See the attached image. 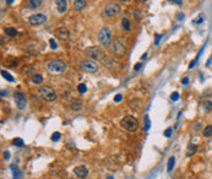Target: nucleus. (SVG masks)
<instances>
[{
	"mask_svg": "<svg viewBox=\"0 0 212 179\" xmlns=\"http://www.w3.org/2000/svg\"><path fill=\"white\" fill-rule=\"evenodd\" d=\"M120 125H122L123 129H125V130L129 131V133H135V131L139 129V122H137V119H136L135 117H133V115H126V117H124V118L122 119V122H120Z\"/></svg>",
	"mask_w": 212,
	"mask_h": 179,
	"instance_id": "f257e3e1",
	"label": "nucleus"
},
{
	"mask_svg": "<svg viewBox=\"0 0 212 179\" xmlns=\"http://www.w3.org/2000/svg\"><path fill=\"white\" fill-rule=\"evenodd\" d=\"M85 53H86V55H88L93 60H101V61H103V60H105V58H107V55H105V52L101 47H98V46H93V47L86 48Z\"/></svg>",
	"mask_w": 212,
	"mask_h": 179,
	"instance_id": "f03ea898",
	"label": "nucleus"
},
{
	"mask_svg": "<svg viewBox=\"0 0 212 179\" xmlns=\"http://www.w3.org/2000/svg\"><path fill=\"white\" fill-rule=\"evenodd\" d=\"M47 69L50 72H55V74H63L66 71L68 65L65 61L63 60H50L47 65Z\"/></svg>",
	"mask_w": 212,
	"mask_h": 179,
	"instance_id": "7ed1b4c3",
	"label": "nucleus"
},
{
	"mask_svg": "<svg viewBox=\"0 0 212 179\" xmlns=\"http://www.w3.org/2000/svg\"><path fill=\"white\" fill-rule=\"evenodd\" d=\"M39 96L46 101V102H53L57 100V92L54 88L50 86H42L39 88Z\"/></svg>",
	"mask_w": 212,
	"mask_h": 179,
	"instance_id": "20e7f679",
	"label": "nucleus"
},
{
	"mask_svg": "<svg viewBox=\"0 0 212 179\" xmlns=\"http://www.w3.org/2000/svg\"><path fill=\"white\" fill-rule=\"evenodd\" d=\"M98 41L104 47L111 46V43H112V32H111V30L107 28V27H103L98 32Z\"/></svg>",
	"mask_w": 212,
	"mask_h": 179,
	"instance_id": "39448f33",
	"label": "nucleus"
},
{
	"mask_svg": "<svg viewBox=\"0 0 212 179\" xmlns=\"http://www.w3.org/2000/svg\"><path fill=\"white\" fill-rule=\"evenodd\" d=\"M81 69H82L83 71H86V72L96 74V72H98L99 66H98V64H97L96 61H93V60H85V61L81 63Z\"/></svg>",
	"mask_w": 212,
	"mask_h": 179,
	"instance_id": "423d86ee",
	"label": "nucleus"
},
{
	"mask_svg": "<svg viewBox=\"0 0 212 179\" xmlns=\"http://www.w3.org/2000/svg\"><path fill=\"white\" fill-rule=\"evenodd\" d=\"M119 13H120V5L117 4V3L107 4L104 8V11H103V14L105 16H114V15H118Z\"/></svg>",
	"mask_w": 212,
	"mask_h": 179,
	"instance_id": "0eeeda50",
	"label": "nucleus"
},
{
	"mask_svg": "<svg viewBox=\"0 0 212 179\" xmlns=\"http://www.w3.org/2000/svg\"><path fill=\"white\" fill-rule=\"evenodd\" d=\"M14 98H15V103H16L17 108H19L20 111H24V109L26 108V104H27V98H26L25 93L17 91V92H15Z\"/></svg>",
	"mask_w": 212,
	"mask_h": 179,
	"instance_id": "6e6552de",
	"label": "nucleus"
},
{
	"mask_svg": "<svg viewBox=\"0 0 212 179\" xmlns=\"http://www.w3.org/2000/svg\"><path fill=\"white\" fill-rule=\"evenodd\" d=\"M47 21V16L44 14H35L28 17V22L33 26H39Z\"/></svg>",
	"mask_w": 212,
	"mask_h": 179,
	"instance_id": "1a4fd4ad",
	"label": "nucleus"
},
{
	"mask_svg": "<svg viewBox=\"0 0 212 179\" xmlns=\"http://www.w3.org/2000/svg\"><path fill=\"white\" fill-rule=\"evenodd\" d=\"M113 49H114V53H115L117 55H119V57L124 55V53H125V46L123 44V42H122L120 38H118L117 41H114Z\"/></svg>",
	"mask_w": 212,
	"mask_h": 179,
	"instance_id": "9d476101",
	"label": "nucleus"
},
{
	"mask_svg": "<svg viewBox=\"0 0 212 179\" xmlns=\"http://www.w3.org/2000/svg\"><path fill=\"white\" fill-rule=\"evenodd\" d=\"M57 11L59 14H64L68 9V0H54Z\"/></svg>",
	"mask_w": 212,
	"mask_h": 179,
	"instance_id": "9b49d317",
	"label": "nucleus"
},
{
	"mask_svg": "<svg viewBox=\"0 0 212 179\" xmlns=\"http://www.w3.org/2000/svg\"><path fill=\"white\" fill-rule=\"evenodd\" d=\"M74 173H75V175H76L77 178L83 179V178H86V177L88 175V169H87L85 166H79V167H76V168L74 169Z\"/></svg>",
	"mask_w": 212,
	"mask_h": 179,
	"instance_id": "f8f14e48",
	"label": "nucleus"
},
{
	"mask_svg": "<svg viewBox=\"0 0 212 179\" xmlns=\"http://www.w3.org/2000/svg\"><path fill=\"white\" fill-rule=\"evenodd\" d=\"M55 36L59 38V39H63V41H65V39H68L69 37H70V32L66 30V28H64V27H60V28H58V30H55Z\"/></svg>",
	"mask_w": 212,
	"mask_h": 179,
	"instance_id": "ddd939ff",
	"label": "nucleus"
},
{
	"mask_svg": "<svg viewBox=\"0 0 212 179\" xmlns=\"http://www.w3.org/2000/svg\"><path fill=\"white\" fill-rule=\"evenodd\" d=\"M41 5H42V0H27L26 2V8L28 9H37Z\"/></svg>",
	"mask_w": 212,
	"mask_h": 179,
	"instance_id": "4468645a",
	"label": "nucleus"
},
{
	"mask_svg": "<svg viewBox=\"0 0 212 179\" xmlns=\"http://www.w3.org/2000/svg\"><path fill=\"white\" fill-rule=\"evenodd\" d=\"M85 6H86V2H85V0H75V2H74V9L76 11L83 10Z\"/></svg>",
	"mask_w": 212,
	"mask_h": 179,
	"instance_id": "2eb2a0df",
	"label": "nucleus"
},
{
	"mask_svg": "<svg viewBox=\"0 0 212 179\" xmlns=\"http://www.w3.org/2000/svg\"><path fill=\"white\" fill-rule=\"evenodd\" d=\"M4 31H5V33H6L8 36H10V37H16V36H17V31H16L15 28H13V27H6Z\"/></svg>",
	"mask_w": 212,
	"mask_h": 179,
	"instance_id": "dca6fc26",
	"label": "nucleus"
},
{
	"mask_svg": "<svg viewBox=\"0 0 212 179\" xmlns=\"http://www.w3.org/2000/svg\"><path fill=\"white\" fill-rule=\"evenodd\" d=\"M202 135H203L205 137H211V136H212V125L206 126V128L203 129V131H202Z\"/></svg>",
	"mask_w": 212,
	"mask_h": 179,
	"instance_id": "f3484780",
	"label": "nucleus"
},
{
	"mask_svg": "<svg viewBox=\"0 0 212 179\" xmlns=\"http://www.w3.org/2000/svg\"><path fill=\"white\" fill-rule=\"evenodd\" d=\"M32 82H33L35 85H39V83H42V82H43V76L39 75V74L35 75V76L32 77Z\"/></svg>",
	"mask_w": 212,
	"mask_h": 179,
	"instance_id": "a211bd4d",
	"label": "nucleus"
},
{
	"mask_svg": "<svg viewBox=\"0 0 212 179\" xmlns=\"http://www.w3.org/2000/svg\"><path fill=\"white\" fill-rule=\"evenodd\" d=\"M174 164H175V158L174 157H170L168 159V164H167V172H172V169L174 168Z\"/></svg>",
	"mask_w": 212,
	"mask_h": 179,
	"instance_id": "6ab92c4d",
	"label": "nucleus"
},
{
	"mask_svg": "<svg viewBox=\"0 0 212 179\" xmlns=\"http://www.w3.org/2000/svg\"><path fill=\"white\" fill-rule=\"evenodd\" d=\"M71 107H72L74 111H80V109H81V101H79V100H74L72 103H71Z\"/></svg>",
	"mask_w": 212,
	"mask_h": 179,
	"instance_id": "aec40b11",
	"label": "nucleus"
},
{
	"mask_svg": "<svg viewBox=\"0 0 212 179\" xmlns=\"http://www.w3.org/2000/svg\"><path fill=\"white\" fill-rule=\"evenodd\" d=\"M122 27L125 30V31H130V21L128 19H123L122 21Z\"/></svg>",
	"mask_w": 212,
	"mask_h": 179,
	"instance_id": "412c9836",
	"label": "nucleus"
},
{
	"mask_svg": "<svg viewBox=\"0 0 212 179\" xmlns=\"http://www.w3.org/2000/svg\"><path fill=\"white\" fill-rule=\"evenodd\" d=\"M2 75H3V77H5L8 81H10V82H13L14 81V77H13V75H10L8 71H5V70H2Z\"/></svg>",
	"mask_w": 212,
	"mask_h": 179,
	"instance_id": "4be33fe9",
	"label": "nucleus"
},
{
	"mask_svg": "<svg viewBox=\"0 0 212 179\" xmlns=\"http://www.w3.org/2000/svg\"><path fill=\"white\" fill-rule=\"evenodd\" d=\"M13 144H14L15 146H17V147H22V146L25 145V144H24V140H22V139H20V137H16V139H14Z\"/></svg>",
	"mask_w": 212,
	"mask_h": 179,
	"instance_id": "5701e85b",
	"label": "nucleus"
},
{
	"mask_svg": "<svg viewBox=\"0 0 212 179\" xmlns=\"http://www.w3.org/2000/svg\"><path fill=\"white\" fill-rule=\"evenodd\" d=\"M144 122H145V125H144V129L147 131L148 129H150V125H151V123H150V117L146 114L145 115V119H144Z\"/></svg>",
	"mask_w": 212,
	"mask_h": 179,
	"instance_id": "b1692460",
	"label": "nucleus"
},
{
	"mask_svg": "<svg viewBox=\"0 0 212 179\" xmlns=\"http://www.w3.org/2000/svg\"><path fill=\"white\" fill-rule=\"evenodd\" d=\"M77 91H79L80 93H85V92L87 91V87H86V85H85V83H80V85L77 86Z\"/></svg>",
	"mask_w": 212,
	"mask_h": 179,
	"instance_id": "393cba45",
	"label": "nucleus"
},
{
	"mask_svg": "<svg viewBox=\"0 0 212 179\" xmlns=\"http://www.w3.org/2000/svg\"><path fill=\"white\" fill-rule=\"evenodd\" d=\"M196 148H197L196 145H189V147H188V156H190V153L192 155L196 151Z\"/></svg>",
	"mask_w": 212,
	"mask_h": 179,
	"instance_id": "a878e982",
	"label": "nucleus"
},
{
	"mask_svg": "<svg viewBox=\"0 0 212 179\" xmlns=\"http://www.w3.org/2000/svg\"><path fill=\"white\" fill-rule=\"evenodd\" d=\"M60 137H61V134L57 131V133H54V134L52 135V141H55V142H57V141L60 140Z\"/></svg>",
	"mask_w": 212,
	"mask_h": 179,
	"instance_id": "bb28decb",
	"label": "nucleus"
},
{
	"mask_svg": "<svg viewBox=\"0 0 212 179\" xmlns=\"http://www.w3.org/2000/svg\"><path fill=\"white\" fill-rule=\"evenodd\" d=\"M11 169H13V173H14V177L17 179L19 178V175H20V173H19V169H17V167L15 166V164H11Z\"/></svg>",
	"mask_w": 212,
	"mask_h": 179,
	"instance_id": "cd10ccee",
	"label": "nucleus"
},
{
	"mask_svg": "<svg viewBox=\"0 0 212 179\" xmlns=\"http://www.w3.org/2000/svg\"><path fill=\"white\" fill-rule=\"evenodd\" d=\"M170 100H172L173 102H177V101L179 100V93H178V92H173V93L170 95Z\"/></svg>",
	"mask_w": 212,
	"mask_h": 179,
	"instance_id": "c85d7f7f",
	"label": "nucleus"
},
{
	"mask_svg": "<svg viewBox=\"0 0 212 179\" xmlns=\"http://www.w3.org/2000/svg\"><path fill=\"white\" fill-rule=\"evenodd\" d=\"M203 107H205V109L208 112V111L212 108V102H211V101H206V102L203 103Z\"/></svg>",
	"mask_w": 212,
	"mask_h": 179,
	"instance_id": "c756f323",
	"label": "nucleus"
},
{
	"mask_svg": "<svg viewBox=\"0 0 212 179\" xmlns=\"http://www.w3.org/2000/svg\"><path fill=\"white\" fill-rule=\"evenodd\" d=\"M49 44H50V48L52 49H57L58 48V44H57V42L52 38V39H49Z\"/></svg>",
	"mask_w": 212,
	"mask_h": 179,
	"instance_id": "7c9ffc66",
	"label": "nucleus"
},
{
	"mask_svg": "<svg viewBox=\"0 0 212 179\" xmlns=\"http://www.w3.org/2000/svg\"><path fill=\"white\" fill-rule=\"evenodd\" d=\"M122 100H123V95H120V93L115 95V97H114V102H115V103H119Z\"/></svg>",
	"mask_w": 212,
	"mask_h": 179,
	"instance_id": "2f4dec72",
	"label": "nucleus"
},
{
	"mask_svg": "<svg viewBox=\"0 0 212 179\" xmlns=\"http://www.w3.org/2000/svg\"><path fill=\"white\" fill-rule=\"evenodd\" d=\"M172 133H173V131H172V128H168V129L164 131V136H166V137H170V136H172Z\"/></svg>",
	"mask_w": 212,
	"mask_h": 179,
	"instance_id": "473e14b6",
	"label": "nucleus"
},
{
	"mask_svg": "<svg viewBox=\"0 0 212 179\" xmlns=\"http://www.w3.org/2000/svg\"><path fill=\"white\" fill-rule=\"evenodd\" d=\"M141 66H142V61H140V63H137V64H136V65L134 66V70H135V71H137V70H139V69H140Z\"/></svg>",
	"mask_w": 212,
	"mask_h": 179,
	"instance_id": "72a5a7b5",
	"label": "nucleus"
},
{
	"mask_svg": "<svg viewBox=\"0 0 212 179\" xmlns=\"http://www.w3.org/2000/svg\"><path fill=\"white\" fill-rule=\"evenodd\" d=\"M159 39H161V35H156V38H155V44H158V43H159Z\"/></svg>",
	"mask_w": 212,
	"mask_h": 179,
	"instance_id": "f704fd0d",
	"label": "nucleus"
},
{
	"mask_svg": "<svg viewBox=\"0 0 212 179\" xmlns=\"http://www.w3.org/2000/svg\"><path fill=\"white\" fill-rule=\"evenodd\" d=\"M181 83H183V85H188V83H189V79H188V77H184V79L181 80Z\"/></svg>",
	"mask_w": 212,
	"mask_h": 179,
	"instance_id": "c9c22d12",
	"label": "nucleus"
},
{
	"mask_svg": "<svg viewBox=\"0 0 212 179\" xmlns=\"http://www.w3.org/2000/svg\"><path fill=\"white\" fill-rule=\"evenodd\" d=\"M4 157H5V159H9V158H10V152L6 151V152L4 153Z\"/></svg>",
	"mask_w": 212,
	"mask_h": 179,
	"instance_id": "e433bc0d",
	"label": "nucleus"
},
{
	"mask_svg": "<svg viewBox=\"0 0 212 179\" xmlns=\"http://www.w3.org/2000/svg\"><path fill=\"white\" fill-rule=\"evenodd\" d=\"M6 93H8V92H6V91H4V90H3V91H2V97H4Z\"/></svg>",
	"mask_w": 212,
	"mask_h": 179,
	"instance_id": "4c0bfd02",
	"label": "nucleus"
},
{
	"mask_svg": "<svg viewBox=\"0 0 212 179\" xmlns=\"http://www.w3.org/2000/svg\"><path fill=\"white\" fill-rule=\"evenodd\" d=\"M146 57H147V53H145V54H144V55H142V57H141V60H144V59H145V58H146Z\"/></svg>",
	"mask_w": 212,
	"mask_h": 179,
	"instance_id": "58836bf2",
	"label": "nucleus"
},
{
	"mask_svg": "<svg viewBox=\"0 0 212 179\" xmlns=\"http://www.w3.org/2000/svg\"><path fill=\"white\" fill-rule=\"evenodd\" d=\"M178 17H179V19H184V15H183V14H179Z\"/></svg>",
	"mask_w": 212,
	"mask_h": 179,
	"instance_id": "ea45409f",
	"label": "nucleus"
},
{
	"mask_svg": "<svg viewBox=\"0 0 212 179\" xmlns=\"http://www.w3.org/2000/svg\"><path fill=\"white\" fill-rule=\"evenodd\" d=\"M13 2H14V0H6V3H8V4H11Z\"/></svg>",
	"mask_w": 212,
	"mask_h": 179,
	"instance_id": "a19ab883",
	"label": "nucleus"
},
{
	"mask_svg": "<svg viewBox=\"0 0 212 179\" xmlns=\"http://www.w3.org/2000/svg\"><path fill=\"white\" fill-rule=\"evenodd\" d=\"M107 179H114V178H113V177H108Z\"/></svg>",
	"mask_w": 212,
	"mask_h": 179,
	"instance_id": "79ce46f5",
	"label": "nucleus"
},
{
	"mask_svg": "<svg viewBox=\"0 0 212 179\" xmlns=\"http://www.w3.org/2000/svg\"><path fill=\"white\" fill-rule=\"evenodd\" d=\"M139 2H141V3H144V2H146V0H139Z\"/></svg>",
	"mask_w": 212,
	"mask_h": 179,
	"instance_id": "37998d69",
	"label": "nucleus"
}]
</instances>
